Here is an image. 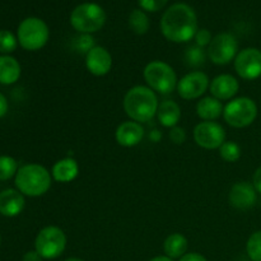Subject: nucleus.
Listing matches in <instances>:
<instances>
[{"mask_svg":"<svg viewBox=\"0 0 261 261\" xmlns=\"http://www.w3.org/2000/svg\"><path fill=\"white\" fill-rule=\"evenodd\" d=\"M161 32L171 42L182 43L190 41L198 32L195 10L185 3L171 5L162 15Z\"/></svg>","mask_w":261,"mask_h":261,"instance_id":"f257e3e1","label":"nucleus"},{"mask_svg":"<svg viewBox=\"0 0 261 261\" xmlns=\"http://www.w3.org/2000/svg\"><path fill=\"white\" fill-rule=\"evenodd\" d=\"M158 98L149 87L135 86L124 97V110L127 116L137 122H148L158 110Z\"/></svg>","mask_w":261,"mask_h":261,"instance_id":"f03ea898","label":"nucleus"},{"mask_svg":"<svg viewBox=\"0 0 261 261\" xmlns=\"http://www.w3.org/2000/svg\"><path fill=\"white\" fill-rule=\"evenodd\" d=\"M53 176L43 166L30 163L18 170L15 175V186L23 195L37 198L50 190Z\"/></svg>","mask_w":261,"mask_h":261,"instance_id":"7ed1b4c3","label":"nucleus"},{"mask_svg":"<svg viewBox=\"0 0 261 261\" xmlns=\"http://www.w3.org/2000/svg\"><path fill=\"white\" fill-rule=\"evenodd\" d=\"M106 23V13L103 8L96 3H83L73 9L70 14L71 27L79 33H91L101 30Z\"/></svg>","mask_w":261,"mask_h":261,"instance_id":"20e7f679","label":"nucleus"},{"mask_svg":"<svg viewBox=\"0 0 261 261\" xmlns=\"http://www.w3.org/2000/svg\"><path fill=\"white\" fill-rule=\"evenodd\" d=\"M148 87L161 94L172 93L177 87V75L171 65L165 61L154 60L145 65L143 70Z\"/></svg>","mask_w":261,"mask_h":261,"instance_id":"39448f33","label":"nucleus"},{"mask_svg":"<svg viewBox=\"0 0 261 261\" xmlns=\"http://www.w3.org/2000/svg\"><path fill=\"white\" fill-rule=\"evenodd\" d=\"M50 31L42 19L36 17L25 18L22 20L17 31L19 45L27 51L41 50L47 43Z\"/></svg>","mask_w":261,"mask_h":261,"instance_id":"423d86ee","label":"nucleus"},{"mask_svg":"<svg viewBox=\"0 0 261 261\" xmlns=\"http://www.w3.org/2000/svg\"><path fill=\"white\" fill-rule=\"evenodd\" d=\"M223 117L229 126L236 129L250 126L257 117L256 102L250 97L232 99L224 106Z\"/></svg>","mask_w":261,"mask_h":261,"instance_id":"0eeeda50","label":"nucleus"},{"mask_svg":"<svg viewBox=\"0 0 261 261\" xmlns=\"http://www.w3.org/2000/svg\"><path fill=\"white\" fill-rule=\"evenodd\" d=\"M66 247V236L61 228L47 226L41 229L35 240V250L45 260L58 259Z\"/></svg>","mask_w":261,"mask_h":261,"instance_id":"6e6552de","label":"nucleus"},{"mask_svg":"<svg viewBox=\"0 0 261 261\" xmlns=\"http://www.w3.org/2000/svg\"><path fill=\"white\" fill-rule=\"evenodd\" d=\"M239 42L236 37L228 32H222L214 36L208 46V58L216 65H226L237 56Z\"/></svg>","mask_w":261,"mask_h":261,"instance_id":"1a4fd4ad","label":"nucleus"},{"mask_svg":"<svg viewBox=\"0 0 261 261\" xmlns=\"http://www.w3.org/2000/svg\"><path fill=\"white\" fill-rule=\"evenodd\" d=\"M194 140L204 149H219L226 142V130L216 121H201L194 129Z\"/></svg>","mask_w":261,"mask_h":261,"instance_id":"9d476101","label":"nucleus"},{"mask_svg":"<svg viewBox=\"0 0 261 261\" xmlns=\"http://www.w3.org/2000/svg\"><path fill=\"white\" fill-rule=\"evenodd\" d=\"M234 70L240 78L254 81L261 76V51L256 47H247L234 58Z\"/></svg>","mask_w":261,"mask_h":261,"instance_id":"9b49d317","label":"nucleus"},{"mask_svg":"<svg viewBox=\"0 0 261 261\" xmlns=\"http://www.w3.org/2000/svg\"><path fill=\"white\" fill-rule=\"evenodd\" d=\"M211 86L208 75L203 71H191L177 82L178 96L184 99H195L203 96Z\"/></svg>","mask_w":261,"mask_h":261,"instance_id":"f8f14e48","label":"nucleus"},{"mask_svg":"<svg viewBox=\"0 0 261 261\" xmlns=\"http://www.w3.org/2000/svg\"><path fill=\"white\" fill-rule=\"evenodd\" d=\"M257 191L254 185L247 181H240L231 188L228 194V201L233 208L239 211H247L256 204Z\"/></svg>","mask_w":261,"mask_h":261,"instance_id":"ddd939ff","label":"nucleus"},{"mask_svg":"<svg viewBox=\"0 0 261 261\" xmlns=\"http://www.w3.org/2000/svg\"><path fill=\"white\" fill-rule=\"evenodd\" d=\"M87 70L96 76H103L111 70L112 56L102 46H94L86 55Z\"/></svg>","mask_w":261,"mask_h":261,"instance_id":"4468645a","label":"nucleus"},{"mask_svg":"<svg viewBox=\"0 0 261 261\" xmlns=\"http://www.w3.org/2000/svg\"><path fill=\"white\" fill-rule=\"evenodd\" d=\"M240 89V83L231 74H221L212 81L209 86L212 97L219 101H228L237 94Z\"/></svg>","mask_w":261,"mask_h":261,"instance_id":"2eb2a0df","label":"nucleus"},{"mask_svg":"<svg viewBox=\"0 0 261 261\" xmlns=\"http://www.w3.org/2000/svg\"><path fill=\"white\" fill-rule=\"evenodd\" d=\"M144 137V129L137 121H125L117 126L115 138L117 144L125 148H132L139 144Z\"/></svg>","mask_w":261,"mask_h":261,"instance_id":"dca6fc26","label":"nucleus"},{"mask_svg":"<svg viewBox=\"0 0 261 261\" xmlns=\"http://www.w3.org/2000/svg\"><path fill=\"white\" fill-rule=\"evenodd\" d=\"M24 195L14 189H7L0 193V214L8 218L19 216L24 209Z\"/></svg>","mask_w":261,"mask_h":261,"instance_id":"f3484780","label":"nucleus"},{"mask_svg":"<svg viewBox=\"0 0 261 261\" xmlns=\"http://www.w3.org/2000/svg\"><path fill=\"white\" fill-rule=\"evenodd\" d=\"M78 173L79 166L73 158H64V160L58 161L51 170V176H53L54 180L61 184H68L74 181L78 177Z\"/></svg>","mask_w":261,"mask_h":261,"instance_id":"a211bd4d","label":"nucleus"},{"mask_svg":"<svg viewBox=\"0 0 261 261\" xmlns=\"http://www.w3.org/2000/svg\"><path fill=\"white\" fill-rule=\"evenodd\" d=\"M157 117L158 121L162 126L165 127H172L177 126L178 121L181 119V109L175 101H171V99H167V101H163L162 103L158 106L157 110Z\"/></svg>","mask_w":261,"mask_h":261,"instance_id":"6ab92c4d","label":"nucleus"},{"mask_svg":"<svg viewBox=\"0 0 261 261\" xmlns=\"http://www.w3.org/2000/svg\"><path fill=\"white\" fill-rule=\"evenodd\" d=\"M223 105L214 97H204L196 105V114L204 121H214L223 115Z\"/></svg>","mask_w":261,"mask_h":261,"instance_id":"aec40b11","label":"nucleus"},{"mask_svg":"<svg viewBox=\"0 0 261 261\" xmlns=\"http://www.w3.org/2000/svg\"><path fill=\"white\" fill-rule=\"evenodd\" d=\"M20 78V65L13 56H0V84L10 86Z\"/></svg>","mask_w":261,"mask_h":261,"instance_id":"412c9836","label":"nucleus"},{"mask_svg":"<svg viewBox=\"0 0 261 261\" xmlns=\"http://www.w3.org/2000/svg\"><path fill=\"white\" fill-rule=\"evenodd\" d=\"M189 247V242L186 237L181 233H172L165 240L163 250L166 256L171 259H181L186 254Z\"/></svg>","mask_w":261,"mask_h":261,"instance_id":"4be33fe9","label":"nucleus"},{"mask_svg":"<svg viewBox=\"0 0 261 261\" xmlns=\"http://www.w3.org/2000/svg\"><path fill=\"white\" fill-rule=\"evenodd\" d=\"M149 18L143 9H134L129 15V27L135 35H145L149 30Z\"/></svg>","mask_w":261,"mask_h":261,"instance_id":"5701e85b","label":"nucleus"},{"mask_svg":"<svg viewBox=\"0 0 261 261\" xmlns=\"http://www.w3.org/2000/svg\"><path fill=\"white\" fill-rule=\"evenodd\" d=\"M206 56H208V54H205L203 47L198 45L190 46L185 53V63L190 68H199V66L205 64Z\"/></svg>","mask_w":261,"mask_h":261,"instance_id":"b1692460","label":"nucleus"},{"mask_svg":"<svg viewBox=\"0 0 261 261\" xmlns=\"http://www.w3.org/2000/svg\"><path fill=\"white\" fill-rule=\"evenodd\" d=\"M18 163L10 155H0V181L10 180L18 172Z\"/></svg>","mask_w":261,"mask_h":261,"instance_id":"393cba45","label":"nucleus"},{"mask_svg":"<svg viewBox=\"0 0 261 261\" xmlns=\"http://www.w3.org/2000/svg\"><path fill=\"white\" fill-rule=\"evenodd\" d=\"M219 155L226 162H237L241 158V148L234 142H224L219 148Z\"/></svg>","mask_w":261,"mask_h":261,"instance_id":"a878e982","label":"nucleus"},{"mask_svg":"<svg viewBox=\"0 0 261 261\" xmlns=\"http://www.w3.org/2000/svg\"><path fill=\"white\" fill-rule=\"evenodd\" d=\"M246 251L251 261H261V229L254 232L249 237L246 244Z\"/></svg>","mask_w":261,"mask_h":261,"instance_id":"bb28decb","label":"nucleus"},{"mask_svg":"<svg viewBox=\"0 0 261 261\" xmlns=\"http://www.w3.org/2000/svg\"><path fill=\"white\" fill-rule=\"evenodd\" d=\"M18 38L13 35L10 31L2 30L0 31V54H8L13 53L17 48Z\"/></svg>","mask_w":261,"mask_h":261,"instance_id":"cd10ccee","label":"nucleus"},{"mask_svg":"<svg viewBox=\"0 0 261 261\" xmlns=\"http://www.w3.org/2000/svg\"><path fill=\"white\" fill-rule=\"evenodd\" d=\"M94 38L91 35H86V33H82V35L76 36L73 40V48L78 54H87L94 47Z\"/></svg>","mask_w":261,"mask_h":261,"instance_id":"c85d7f7f","label":"nucleus"},{"mask_svg":"<svg viewBox=\"0 0 261 261\" xmlns=\"http://www.w3.org/2000/svg\"><path fill=\"white\" fill-rule=\"evenodd\" d=\"M138 3L145 12H158L167 4L168 0H138Z\"/></svg>","mask_w":261,"mask_h":261,"instance_id":"c756f323","label":"nucleus"},{"mask_svg":"<svg viewBox=\"0 0 261 261\" xmlns=\"http://www.w3.org/2000/svg\"><path fill=\"white\" fill-rule=\"evenodd\" d=\"M195 38V43L200 47H205V46H209V43L212 42L213 37H212L211 31L206 30V28H203V30H198V32L194 36Z\"/></svg>","mask_w":261,"mask_h":261,"instance_id":"7c9ffc66","label":"nucleus"},{"mask_svg":"<svg viewBox=\"0 0 261 261\" xmlns=\"http://www.w3.org/2000/svg\"><path fill=\"white\" fill-rule=\"evenodd\" d=\"M170 139L172 140L175 144H182L186 140V133L182 127L175 126L171 129L170 132Z\"/></svg>","mask_w":261,"mask_h":261,"instance_id":"2f4dec72","label":"nucleus"},{"mask_svg":"<svg viewBox=\"0 0 261 261\" xmlns=\"http://www.w3.org/2000/svg\"><path fill=\"white\" fill-rule=\"evenodd\" d=\"M178 261H208L203 255L198 254V252H189L185 254Z\"/></svg>","mask_w":261,"mask_h":261,"instance_id":"473e14b6","label":"nucleus"},{"mask_svg":"<svg viewBox=\"0 0 261 261\" xmlns=\"http://www.w3.org/2000/svg\"><path fill=\"white\" fill-rule=\"evenodd\" d=\"M42 260H43L42 256H41L36 250L27 251L22 257V261H42Z\"/></svg>","mask_w":261,"mask_h":261,"instance_id":"72a5a7b5","label":"nucleus"},{"mask_svg":"<svg viewBox=\"0 0 261 261\" xmlns=\"http://www.w3.org/2000/svg\"><path fill=\"white\" fill-rule=\"evenodd\" d=\"M252 185H254L255 190L261 194V166L255 171L254 177H252Z\"/></svg>","mask_w":261,"mask_h":261,"instance_id":"f704fd0d","label":"nucleus"},{"mask_svg":"<svg viewBox=\"0 0 261 261\" xmlns=\"http://www.w3.org/2000/svg\"><path fill=\"white\" fill-rule=\"evenodd\" d=\"M8 112V101L3 93H0V119L4 117Z\"/></svg>","mask_w":261,"mask_h":261,"instance_id":"c9c22d12","label":"nucleus"},{"mask_svg":"<svg viewBox=\"0 0 261 261\" xmlns=\"http://www.w3.org/2000/svg\"><path fill=\"white\" fill-rule=\"evenodd\" d=\"M149 261H173V259H171V257L166 256V255H161V256H155L153 257V259H150Z\"/></svg>","mask_w":261,"mask_h":261,"instance_id":"e433bc0d","label":"nucleus"},{"mask_svg":"<svg viewBox=\"0 0 261 261\" xmlns=\"http://www.w3.org/2000/svg\"><path fill=\"white\" fill-rule=\"evenodd\" d=\"M65 261H84V260L79 259V257H69V259H66Z\"/></svg>","mask_w":261,"mask_h":261,"instance_id":"4c0bfd02","label":"nucleus"},{"mask_svg":"<svg viewBox=\"0 0 261 261\" xmlns=\"http://www.w3.org/2000/svg\"><path fill=\"white\" fill-rule=\"evenodd\" d=\"M0 244H2V236H0Z\"/></svg>","mask_w":261,"mask_h":261,"instance_id":"58836bf2","label":"nucleus"}]
</instances>
